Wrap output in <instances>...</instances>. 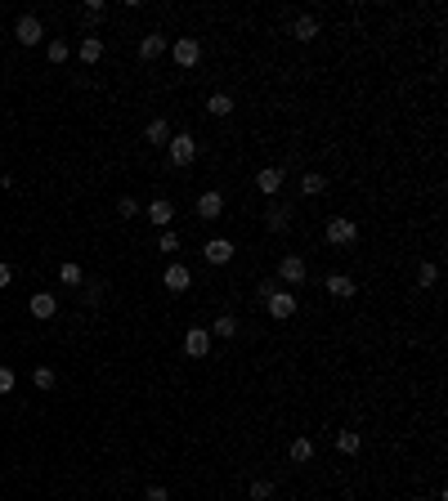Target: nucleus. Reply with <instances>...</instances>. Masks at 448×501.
Masks as SVG:
<instances>
[{
  "label": "nucleus",
  "instance_id": "1",
  "mask_svg": "<svg viewBox=\"0 0 448 501\" xmlns=\"http://www.w3.org/2000/svg\"><path fill=\"white\" fill-rule=\"evenodd\" d=\"M323 238H328V247H354V242H359L354 215H332L328 228H323Z\"/></svg>",
  "mask_w": 448,
  "mask_h": 501
},
{
  "label": "nucleus",
  "instance_id": "2",
  "mask_svg": "<svg viewBox=\"0 0 448 501\" xmlns=\"http://www.w3.org/2000/svg\"><path fill=\"white\" fill-rule=\"evenodd\" d=\"M166 157H171V166H175V170H184V166H193V162H198V139H193L188 130H179V134H171V143H166Z\"/></svg>",
  "mask_w": 448,
  "mask_h": 501
},
{
  "label": "nucleus",
  "instance_id": "3",
  "mask_svg": "<svg viewBox=\"0 0 448 501\" xmlns=\"http://www.w3.org/2000/svg\"><path fill=\"white\" fill-rule=\"evenodd\" d=\"M305 278H309L305 255H283V260H278V278H274L278 287H300Z\"/></svg>",
  "mask_w": 448,
  "mask_h": 501
},
{
  "label": "nucleus",
  "instance_id": "4",
  "mask_svg": "<svg viewBox=\"0 0 448 501\" xmlns=\"http://www.w3.org/2000/svg\"><path fill=\"white\" fill-rule=\"evenodd\" d=\"M171 58H175V67H198L202 63V41L198 36H179V41H171Z\"/></svg>",
  "mask_w": 448,
  "mask_h": 501
},
{
  "label": "nucleus",
  "instance_id": "5",
  "mask_svg": "<svg viewBox=\"0 0 448 501\" xmlns=\"http://www.w3.org/2000/svg\"><path fill=\"white\" fill-rule=\"evenodd\" d=\"M162 287L171 291V296H184V291L193 287V268L179 264V260H171V264H166V273H162Z\"/></svg>",
  "mask_w": 448,
  "mask_h": 501
},
{
  "label": "nucleus",
  "instance_id": "6",
  "mask_svg": "<svg viewBox=\"0 0 448 501\" xmlns=\"http://www.w3.org/2000/svg\"><path fill=\"white\" fill-rule=\"evenodd\" d=\"M14 41L27 45V50H32V45H41V41H45V22L36 18V14H23V18L14 22Z\"/></svg>",
  "mask_w": 448,
  "mask_h": 501
},
{
  "label": "nucleus",
  "instance_id": "7",
  "mask_svg": "<svg viewBox=\"0 0 448 501\" xmlns=\"http://www.w3.org/2000/svg\"><path fill=\"white\" fill-rule=\"evenodd\" d=\"M264 309H269V318L274 323H287V318H296V296L287 287H278L269 300H264Z\"/></svg>",
  "mask_w": 448,
  "mask_h": 501
},
{
  "label": "nucleus",
  "instance_id": "8",
  "mask_svg": "<svg viewBox=\"0 0 448 501\" xmlns=\"http://www.w3.org/2000/svg\"><path fill=\"white\" fill-rule=\"evenodd\" d=\"M283 179H287L283 166H260L256 170V188L264 193V197H278V193H283Z\"/></svg>",
  "mask_w": 448,
  "mask_h": 501
},
{
  "label": "nucleus",
  "instance_id": "9",
  "mask_svg": "<svg viewBox=\"0 0 448 501\" xmlns=\"http://www.w3.org/2000/svg\"><path fill=\"white\" fill-rule=\"evenodd\" d=\"M193 211H198V219H207V224H211V219H220V215H224V193H220V188H207Z\"/></svg>",
  "mask_w": 448,
  "mask_h": 501
},
{
  "label": "nucleus",
  "instance_id": "10",
  "mask_svg": "<svg viewBox=\"0 0 448 501\" xmlns=\"http://www.w3.org/2000/svg\"><path fill=\"white\" fill-rule=\"evenodd\" d=\"M233 251H238V247H233L229 238H207V247H202V260L220 268V264H229V260H233Z\"/></svg>",
  "mask_w": 448,
  "mask_h": 501
},
{
  "label": "nucleus",
  "instance_id": "11",
  "mask_svg": "<svg viewBox=\"0 0 448 501\" xmlns=\"http://www.w3.org/2000/svg\"><path fill=\"white\" fill-rule=\"evenodd\" d=\"M292 206L287 202H278V197H269V211H264V228H269V233H283L287 224H292Z\"/></svg>",
  "mask_w": 448,
  "mask_h": 501
},
{
  "label": "nucleus",
  "instance_id": "12",
  "mask_svg": "<svg viewBox=\"0 0 448 501\" xmlns=\"http://www.w3.org/2000/svg\"><path fill=\"white\" fill-rule=\"evenodd\" d=\"M27 313L36 318V323H50V318L58 313V300H54V291H36V296L27 300Z\"/></svg>",
  "mask_w": 448,
  "mask_h": 501
},
{
  "label": "nucleus",
  "instance_id": "13",
  "mask_svg": "<svg viewBox=\"0 0 448 501\" xmlns=\"http://www.w3.org/2000/svg\"><path fill=\"white\" fill-rule=\"evenodd\" d=\"M184 353H188V358H207V353H211V332H207V327H188V332H184Z\"/></svg>",
  "mask_w": 448,
  "mask_h": 501
},
{
  "label": "nucleus",
  "instance_id": "14",
  "mask_svg": "<svg viewBox=\"0 0 448 501\" xmlns=\"http://www.w3.org/2000/svg\"><path fill=\"white\" fill-rule=\"evenodd\" d=\"M323 291H328V296L332 300H354V278H350V273H328V278H323Z\"/></svg>",
  "mask_w": 448,
  "mask_h": 501
},
{
  "label": "nucleus",
  "instance_id": "15",
  "mask_svg": "<svg viewBox=\"0 0 448 501\" xmlns=\"http://www.w3.org/2000/svg\"><path fill=\"white\" fill-rule=\"evenodd\" d=\"M143 219H148V224H157L166 233V228H171V219H175V206L166 202V197H157V202H148V211H143Z\"/></svg>",
  "mask_w": 448,
  "mask_h": 501
},
{
  "label": "nucleus",
  "instance_id": "16",
  "mask_svg": "<svg viewBox=\"0 0 448 501\" xmlns=\"http://www.w3.org/2000/svg\"><path fill=\"white\" fill-rule=\"evenodd\" d=\"M319 32H323V27H319V18H314V14H296V18H292V41L309 45Z\"/></svg>",
  "mask_w": 448,
  "mask_h": 501
},
{
  "label": "nucleus",
  "instance_id": "17",
  "mask_svg": "<svg viewBox=\"0 0 448 501\" xmlns=\"http://www.w3.org/2000/svg\"><path fill=\"white\" fill-rule=\"evenodd\" d=\"M143 143H153V148H166V143H171V121L153 117L148 126H143Z\"/></svg>",
  "mask_w": 448,
  "mask_h": 501
},
{
  "label": "nucleus",
  "instance_id": "18",
  "mask_svg": "<svg viewBox=\"0 0 448 501\" xmlns=\"http://www.w3.org/2000/svg\"><path fill=\"white\" fill-rule=\"evenodd\" d=\"M166 50H171V41H166L162 32H148V36L139 41V58H162Z\"/></svg>",
  "mask_w": 448,
  "mask_h": 501
},
{
  "label": "nucleus",
  "instance_id": "19",
  "mask_svg": "<svg viewBox=\"0 0 448 501\" xmlns=\"http://www.w3.org/2000/svg\"><path fill=\"white\" fill-rule=\"evenodd\" d=\"M336 452H345V457H359V452H363V434L350 430V425H345V430H336Z\"/></svg>",
  "mask_w": 448,
  "mask_h": 501
},
{
  "label": "nucleus",
  "instance_id": "20",
  "mask_svg": "<svg viewBox=\"0 0 448 501\" xmlns=\"http://www.w3.org/2000/svg\"><path fill=\"white\" fill-rule=\"evenodd\" d=\"M287 457H292L296 466H309V461H314V438H305V434H300V438H292V448H287Z\"/></svg>",
  "mask_w": 448,
  "mask_h": 501
},
{
  "label": "nucleus",
  "instance_id": "21",
  "mask_svg": "<svg viewBox=\"0 0 448 501\" xmlns=\"http://www.w3.org/2000/svg\"><path fill=\"white\" fill-rule=\"evenodd\" d=\"M229 112H233V94H224V90L207 94V117H229Z\"/></svg>",
  "mask_w": 448,
  "mask_h": 501
},
{
  "label": "nucleus",
  "instance_id": "22",
  "mask_svg": "<svg viewBox=\"0 0 448 501\" xmlns=\"http://www.w3.org/2000/svg\"><path fill=\"white\" fill-rule=\"evenodd\" d=\"M207 332H211V340H215V336H220V340H233V336H238V318H233V313H220Z\"/></svg>",
  "mask_w": 448,
  "mask_h": 501
},
{
  "label": "nucleus",
  "instance_id": "23",
  "mask_svg": "<svg viewBox=\"0 0 448 501\" xmlns=\"http://www.w3.org/2000/svg\"><path fill=\"white\" fill-rule=\"evenodd\" d=\"M77 54H81V63H99V58H103V41H99V36H81Z\"/></svg>",
  "mask_w": 448,
  "mask_h": 501
},
{
  "label": "nucleus",
  "instance_id": "24",
  "mask_svg": "<svg viewBox=\"0 0 448 501\" xmlns=\"http://www.w3.org/2000/svg\"><path fill=\"white\" fill-rule=\"evenodd\" d=\"M323 188H328V179H323L319 170H305V175H300V197H319Z\"/></svg>",
  "mask_w": 448,
  "mask_h": 501
},
{
  "label": "nucleus",
  "instance_id": "25",
  "mask_svg": "<svg viewBox=\"0 0 448 501\" xmlns=\"http://www.w3.org/2000/svg\"><path fill=\"white\" fill-rule=\"evenodd\" d=\"M58 282H63V287H81V282H86L81 264L77 260H63V264H58Z\"/></svg>",
  "mask_w": 448,
  "mask_h": 501
},
{
  "label": "nucleus",
  "instance_id": "26",
  "mask_svg": "<svg viewBox=\"0 0 448 501\" xmlns=\"http://www.w3.org/2000/svg\"><path fill=\"white\" fill-rule=\"evenodd\" d=\"M32 385L41 389V394H50V389L58 385V376H54V367H36V372H32Z\"/></svg>",
  "mask_w": 448,
  "mask_h": 501
},
{
  "label": "nucleus",
  "instance_id": "27",
  "mask_svg": "<svg viewBox=\"0 0 448 501\" xmlns=\"http://www.w3.org/2000/svg\"><path fill=\"white\" fill-rule=\"evenodd\" d=\"M435 282H440V264L421 260V264H417V287H435Z\"/></svg>",
  "mask_w": 448,
  "mask_h": 501
},
{
  "label": "nucleus",
  "instance_id": "28",
  "mask_svg": "<svg viewBox=\"0 0 448 501\" xmlns=\"http://www.w3.org/2000/svg\"><path fill=\"white\" fill-rule=\"evenodd\" d=\"M45 58H50V63H68V58H72L68 41H50V45H45Z\"/></svg>",
  "mask_w": 448,
  "mask_h": 501
},
{
  "label": "nucleus",
  "instance_id": "29",
  "mask_svg": "<svg viewBox=\"0 0 448 501\" xmlns=\"http://www.w3.org/2000/svg\"><path fill=\"white\" fill-rule=\"evenodd\" d=\"M247 497H251V501H269V497H274V483H269V479H256V483L247 488Z\"/></svg>",
  "mask_w": 448,
  "mask_h": 501
},
{
  "label": "nucleus",
  "instance_id": "30",
  "mask_svg": "<svg viewBox=\"0 0 448 501\" xmlns=\"http://www.w3.org/2000/svg\"><path fill=\"white\" fill-rule=\"evenodd\" d=\"M117 215H121V219H139L143 211H139V202H135V197H121V202H117Z\"/></svg>",
  "mask_w": 448,
  "mask_h": 501
},
{
  "label": "nucleus",
  "instance_id": "31",
  "mask_svg": "<svg viewBox=\"0 0 448 501\" xmlns=\"http://www.w3.org/2000/svg\"><path fill=\"white\" fill-rule=\"evenodd\" d=\"M157 251H166V255H175V251H179V238H175V228H166V233L157 238Z\"/></svg>",
  "mask_w": 448,
  "mask_h": 501
},
{
  "label": "nucleus",
  "instance_id": "32",
  "mask_svg": "<svg viewBox=\"0 0 448 501\" xmlns=\"http://www.w3.org/2000/svg\"><path fill=\"white\" fill-rule=\"evenodd\" d=\"M14 385H18L14 367H0V394H14Z\"/></svg>",
  "mask_w": 448,
  "mask_h": 501
},
{
  "label": "nucleus",
  "instance_id": "33",
  "mask_svg": "<svg viewBox=\"0 0 448 501\" xmlns=\"http://www.w3.org/2000/svg\"><path fill=\"white\" fill-rule=\"evenodd\" d=\"M274 291H278V282H274V278H264V282L256 287V300L264 304V300H269V296H274Z\"/></svg>",
  "mask_w": 448,
  "mask_h": 501
},
{
  "label": "nucleus",
  "instance_id": "34",
  "mask_svg": "<svg viewBox=\"0 0 448 501\" xmlns=\"http://www.w3.org/2000/svg\"><path fill=\"white\" fill-rule=\"evenodd\" d=\"M103 14H108L103 0H86V18H103Z\"/></svg>",
  "mask_w": 448,
  "mask_h": 501
},
{
  "label": "nucleus",
  "instance_id": "35",
  "mask_svg": "<svg viewBox=\"0 0 448 501\" xmlns=\"http://www.w3.org/2000/svg\"><path fill=\"white\" fill-rule=\"evenodd\" d=\"M81 300H86V304H99V300H103V287H99V282L86 287V291H81Z\"/></svg>",
  "mask_w": 448,
  "mask_h": 501
},
{
  "label": "nucleus",
  "instance_id": "36",
  "mask_svg": "<svg viewBox=\"0 0 448 501\" xmlns=\"http://www.w3.org/2000/svg\"><path fill=\"white\" fill-rule=\"evenodd\" d=\"M143 501H171V493H166V488H162V483H153V488H148V493H143Z\"/></svg>",
  "mask_w": 448,
  "mask_h": 501
},
{
  "label": "nucleus",
  "instance_id": "37",
  "mask_svg": "<svg viewBox=\"0 0 448 501\" xmlns=\"http://www.w3.org/2000/svg\"><path fill=\"white\" fill-rule=\"evenodd\" d=\"M9 282H14V268H9V264H0V287H9Z\"/></svg>",
  "mask_w": 448,
  "mask_h": 501
}]
</instances>
